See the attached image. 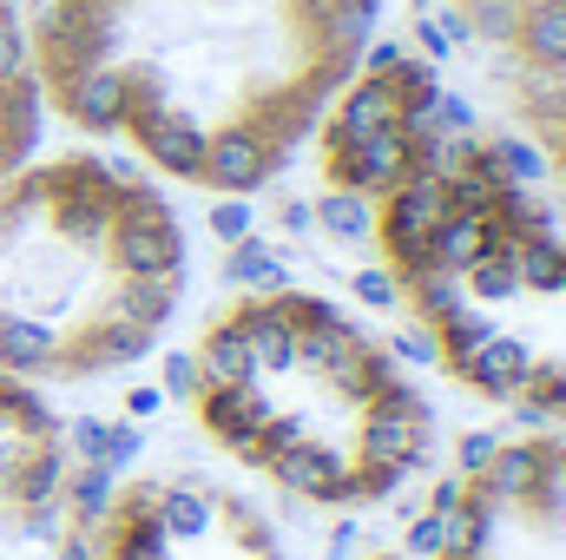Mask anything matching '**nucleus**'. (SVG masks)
I'll return each instance as SVG.
<instances>
[{
    "mask_svg": "<svg viewBox=\"0 0 566 560\" xmlns=\"http://www.w3.org/2000/svg\"><path fill=\"white\" fill-rule=\"evenodd\" d=\"M211 231H218L224 245L251 238V198H218V205H211Z\"/></svg>",
    "mask_w": 566,
    "mask_h": 560,
    "instance_id": "obj_11",
    "label": "nucleus"
},
{
    "mask_svg": "<svg viewBox=\"0 0 566 560\" xmlns=\"http://www.w3.org/2000/svg\"><path fill=\"white\" fill-rule=\"evenodd\" d=\"M60 535H80L86 560H296L264 495L191 462L113 475L93 521H66Z\"/></svg>",
    "mask_w": 566,
    "mask_h": 560,
    "instance_id": "obj_5",
    "label": "nucleus"
},
{
    "mask_svg": "<svg viewBox=\"0 0 566 560\" xmlns=\"http://www.w3.org/2000/svg\"><path fill=\"white\" fill-rule=\"evenodd\" d=\"M283 231H296V238H303V231H316V218H310V205H303V198H283Z\"/></svg>",
    "mask_w": 566,
    "mask_h": 560,
    "instance_id": "obj_12",
    "label": "nucleus"
},
{
    "mask_svg": "<svg viewBox=\"0 0 566 560\" xmlns=\"http://www.w3.org/2000/svg\"><path fill=\"white\" fill-rule=\"evenodd\" d=\"M224 283H238V290H271V283H290L283 278V258L271 251V238H238L231 245V258H224Z\"/></svg>",
    "mask_w": 566,
    "mask_h": 560,
    "instance_id": "obj_10",
    "label": "nucleus"
},
{
    "mask_svg": "<svg viewBox=\"0 0 566 560\" xmlns=\"http://www.w3.org/2000/svg\"><path fill=\"white\" fill-rule=\"evenodd\" d=\"M46 113L218 198L271 191L356 80L382 0H27Z\"/></svg>",
    "mask_w": 566,
    "mask_h": 560,
    "instance_id": "obj_1",
    "label": "nucleus"
},
{
    "mask_svg": "<svg viewBox=\"0 0 566 560\" xmlns=\"http://www.w3.org/2000/svg\"><path fill=\"white\" fill-rule=\"evenodd\" d=\"M369 560H409V554L402 548H382V554H369Z\"/></svg>",
    "mask_w": 566,
    "mask_h": 560,
    "instance_id": "obj_13",
    "label": "nucleus"
},
{
    "mask_svg": "<svg viewBox=\"0 0 566 560\" xmlns=\"http://www.w3.org/2000/svg\"><path fill=\"white\" fill-rule=\"evenodd\" d=\"M73 435L46 390L0 376V541H33L66 528Z\"/></svg>",
    "mask_w": 566,
    "mask_h": 560,
    "instance_id": "obj_7",
    "label": "nucleus"
},
{
    "mask_svg": "<svg viewBox=\"0 0 566 560\" xmlns=\"http://www.w3.org/2000/svg\"><path fill=\"white\" fill-rule=\"evenodd\" d=\"M40 133H46V93L33 73L27 7L0 0V178L40 152Z\"/></svg>",
    "mask_w": 566,
    "mask_h": 560,
    "instance_id": "obj_8",
    "label": "nucleus"
},
{
    "mask_svg": "<svg viewBox=\"0 0 566 560\" xmlns=\"http://www.w3.org/2000/svg\"><path fill=\"white\" fill-rule=\"evenodd\" d=\"M185 271V218L133 158H27L0 178V376L27 390L126 376L165 343Z\"/></svg>",
    "mask_w": 566,
    "mask_h": 560,
    "instance_id": "obj_4",
    "label": "nucleus"
},
{
    "mask_svg": "<svg viewBox=\"0 0 566 560\" xmlns=\"http://www.w3.org/2000/svg\"><path fill=\"white\" fill-rule=\"evenodd\" d=\"M422 560H566V435H481L434 488Z\"/></svg>",
    "mask_w": 566,
    "mask_h": 560,
    "instance_id": "obj_6",
    "label": "nucleus"
},
{
    "mask_svg": "<svg viewBox=\"0 0 566 560\" xmlns=\"http://www.w3.org/2000/svg\"><path fill=\"white\" fill-rule=\"evenodd\" d=\"M0 560H13V554H7V548H0Z\"/></svg>",
    "mask_w": 566,
    "mask_h": 560,
    "instance_id": "obj_14",
    "label": "nucleus"
},
{
    "mask_svg": "<svg viewBox=\"0 0 566 560\" xmlns=\"http://www.w3.org/2000/svg\"><path fill=\"white\" fill-rule=\"evenodd\" d=\"M185 356L198 435L296 508L363 515L434 468V396L369 317L323 290H238Z\"/></svg>",
    "mask_w": 566,
    "mask_h": 560,
    "instance_id": "obj_2",
    "label": "nucleus"
},
{
    "mask_svg": "<svg viewBox=\"0 0 566 560\" xmlns=\"http://www.w3.org/2000/svg\"><path fill=\"white\" fill-rule=\"evenodd\" d=\"M369 245L441 383L534 435H566V218L481 126L416 145L376 198Z\"/></svg>",
    "mask_w": 566,
    "mask_h": 560,
    "instance_id": "obj_3",
    "label": "nucleus"
},
{
    "mask_svg": "<svg viewBox=\"0 0 566 560\" xmlns=\"http://www.w3.org/2000/svg\"><path fill=\"white\" fill-rule=\"evenodd\" d=\"M310 218H316V231H329L336 245H369V231H376V205L356 198V191H323V198L310 205Z\"/></svg>",
    "mask_w": 566,
    "mask_h": 560,
    "instance_id": "obj_9",
    "label": "nucleus"
}]
</instances>
